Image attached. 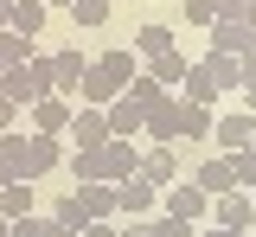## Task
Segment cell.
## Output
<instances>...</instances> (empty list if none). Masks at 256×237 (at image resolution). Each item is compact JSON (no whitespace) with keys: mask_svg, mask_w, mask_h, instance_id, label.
<instances>
[{"mask_svg":"<svg viewBox=\"0 0 256 237\" xmlns=\"http://www.w3.org/2000/svg\"><path fill=\"white\" fill-rule=\"evenodd\" d=\"M134 70H141V58H134V52H102V58H90L77 102H84V109H109V102L134 84Z\"/></svg>","mask_w":256,"mask_h":237,"instance_id":"obj_1","label":"cell"},{"mask_svg":"<svg viewBox=\"0 0 256 237\" xmlns=\"http://www.w3.org/2000/svg\"><path fill=\"white\" fill-rule=\"evenodd\" d=\"M0 96L20 102V109H32V102H45V96H58V90H52V58H26V64H13L6 77H0Z\"/></svg>","mask_w":256,"mask_h":237,"instance_id":"obj_2","label":"cell"},{"mask_svg":"<svg viewBox=\"0 0 256 237\" xmlns=\"http://www.w3.org/2000/svg\"><path fill=\"white\" fill-rule=\"evenodd\" d=\"M160 212H166V218H186V224H205V218H212V199H205L192 180H173V186H160Z\"/></svg>","mask_w":256,"mask_h":237,"instance_id":"obj_3","label":"cell"},{"mask_svg":"<svg viewBox=\"0 0 256 237\" xmlns=\"http://www.w3.org/2000/svg\"><path fill=\"white\" fill-rule=\"evenodd\" d=\"M212 141H218V154L230 160V154L256 148V122L244 116V109H218V116H212Z\"/></svg>","mask_w":256,"mask_h":237,"instance_id":"obj_4","label":"cell"},{"mask_svg":"<svg viewBox=\"0 0 256 237\" xmlns=\"http://www.w3.org/2000/svg\"><path fill=\"white\" fill-rule=\"evenodd\" d=\"M154 212H160V186L141 180V173H128L116 186V218H154Z\"/></svg>","mask_w":256,"mask_h":237,"instance_id":"obj_5","label":"cell"},{"mask_svg":"<svg viewBox=\"0 0 256 237\" xmlns=\"http://www.w3.org/2000/svg\"><path fill=\"white\" fill-rule=\"evenodd\" d=\"M64 135H70V154H96V148L109 141V122H102V109H84V102H77V116H70Z\"/></svg>","mask_w":256,"mask_h":237,"instance_id":"obj_6","label":"cell"},{"mask_svg":"<svg viewBox=\"0 0 256 237\" xmlns=\"http://www.w3.org/2000/svg\"><path fill=\"white\" fill-rule=\"evenodd\" d=\"M141 135L154 141V148H180V96H160L148 109V122H141Z\"/></svg>","mask_w":256,"mask_h":237,"instance_id":"obj_7","label":"cell"},{"mask_svg":"<svg viewBox=\"0 0 256 237\" xmlns=\"http://www.w3.org/2000/svg\"><path fill=\"white\" fill-rule=\"evenodd\" d=\"M84 70H90V58H84V52H52V90H58L64 102H77Z\"/></svg>","mask_w":256,"mask_h":237,"instance_id":"obj_8","label":"cell"},{"mask_svg":"<svg viewBox=\"0 0 256 237\" xmlns=\"http://www.w3.org/2000/svg\"><path fill=\"white\" fill-rule=\"evenodd\" d=\"M192 186H198L205 199H224V192H237V180H230V160H224V154H205V160L192 167Z\"/></svg>","mask_w":256,"mask_h":237,"instance_id":"obj_9","label":"cell"},{"mask_svg":"<svg viewBox=\"0 0 256 237\" xmlns=\"http://www.w3.org/2000/svg\"><path fill=\"white\" fill-rule=\"evenodd\" d=\"M58 160H64V141L58 135H32V128H26V180H45Z\"/></svg>","mask_w":256,"mask_h":237,"instance_id":"obj_10","label":"cell"},{"mask_svg":"<svg viewBox=\"0 0 256 237\" xmlns=\"http://www.w3.org/2000/svg\"><path fill=\"white\" fill-rule=\"evenodd\" d=\"M70 116H77V102H64V96H45V102H32V135H58V141H64Z\"/></svg>","mask_w":256,"mask_h":237,"instance_id":"obj_11","label":"cell"},{"mask_svg":"<svg viewBox=\"0 0 256 237\" xmlns=\"http://www.w3.org/2000/svg\"><path fill=\"white\" fill-rule=\"evenodd\" d=\"M102 122H109V141H134V135H141V122H148V109L128 102V96H116L109 109H102Z\"/></svg>","mask_w":256,"mask_h":237,"instance_id":"obj_12","label":"cell"},{"mask_svg":"<svg viewBox=\"0 0 256 237\" xmlns=\"http://www.w3.org/2000/svg\"><path fill=\"white\" fill-rule=\"evenodd\" d=\"M250 212H256V199H250V192H224V199H212V218H205V224H224V231H250Z\"/></svg>","mask_w":256,"mask_h":237,"instance_id":"obj_13","label":"cell"},{"mask_svg":"<svg viewBox=\"0 0 256 237\" xmlns=\"http://www.w3.org/2000/svg\"><path fill=\"white\" fill-rule=\"evenodd\" d=\"M141 70H148V77H154L160 90L173 96V90L186 84V70H192V58H186V52H180V45H173V52H160V58H148V64H141Z\"/></svg>","mask_w":256,"mask_h":237,"instance_id":"obj_14","label":"cell"},{"mask_svg":"<svg viewBox=\"0 0 256 237\" xmlns=\"http://www.w3.org/2000/svg\"><path fill=\"white\" fill-rule=\"evenodd\" d=\"M250 38H256V26H244V20H212V52L218 58H244Z\"/></svg>","mask_w":256,"mask_h":237,"instance_id":"obj_15","label":"cell"},{"mask_svg":"<svg viewBox=\"0 0 256 237\" xmlns=\"http://www.w3.org/2000/svg\"><path fill=\"white\" fill-rule=\"evenodd\" d=\"M70 199L84 205V218H116V186H102V180H90V186H70Z\"/></svg>","mask_w":256,"mask_h":237,"instance_id":"obj_16","label":"cell"},{"mask_svg":"<svg viewBox=\"0 0 256 237\" xmlns=\"http://www.w3.org/2000/svg\"><path fill=\"white\" fill-rule=\"evenodd\" d=\"M141 180L173 186V180H180V148H148V154H141Z\"/></svg>","mask_w":256,"mask_h":237,"instance_id":"obj_17","label":"cell"},{"mask_svg":"<svg viewBox=\"0 0 256 237\" xmlns=\"http://www.w3.org/2000/svg\"><path fill=\"white\" fill-rule=\"evenodd\" d=\"M45 13H52V6H45V0H13V20H6V32H45Z\"/></svg>","mask_w":256,"mask_h":237,"instance_id":"obj_18","label":"cell"},{"mask_svg":"<svg viewBox=\"0 0 256 237\" xmlns=\"http://www.w3.org/2000/svg\"><path fill=\"white\" fill-rule=\"evenodd\" d=\"M128 52H134L141 64H148V58H160V52H173V26H141V32H134V45H128Z\"/></svg>","mask_w":256,"mask_h":237,"instance_id":"obj_19","label":"cell"},{"mask_svg":"<svg viewBox=\"0 0 256 237\" xmlns=\"http://www.w3.org/2000/svg\"><path fill=\"white\" fill-rule=\"evenodd\" d=\"M32 212V180H13V186H0V218L13 224V218H26Z\"/></svg>","mask_w":256,"mask_h":237,"instance_id":"obj_20","label":"cell"},{"mask_svg":"<svg viewBox=\"0 0 256 237\" xmlns=\"http://www.w3.org/2000/svg\"><path fill=\"white\" fill-rule=\"evenodd\" d=\"M180 141H212V109L180 102Z\"/></svg>","mask_w":256,"mask_h":237,"instance_id":"obj_21","label":"cell"},{"mask_svg":"<svg viewBox=\"0 0 256 237\" xmlns=\"http://www.w3.org/2000/svg\"><path fill=\"white\" fill-rule=\"evenodd\" d=\"M26 58H38V52H32V38H26V32H0V64L13 70V64H26Z\"/></svg>","mask_w":256,"mask_h":237,"instance_id":"obj_22","label":"cell"},{"mask_svg":"<svg viewBox=\"0 0 256 237\" xmlns=\"http://www.w3.org/2000/svg\"><path fill=\"white\" fill-rule=\"evenodd\" d=\"M122 96H128V102H141V109H154V102L166 96V90H160V84H154V77H148V70H134V84H128Z\"/></svg>","mask_w":256,"mask_h":237,"instance_id":"obj_23","label":"cell"},{"mask_svg":"<svg viewBox=\"0 0 256 237\" xmlns=\"http://www.w3.org/2000/svg\"><path fill=\"white\" fill-rule=\"evenodd\" d=\"M230 180H237V192H256V148L230 154Z\"/></svg>","mask_w":256,"mask_h":237,"instance_id":"obj_24","label":"cell"},{"mask_svg":"<svg viewBox=\"0 0 256 237\" xmlns=\"http://www.w3.org/2000/svg\"><path fill=\"white\" fill-rule=\"evenodd\" d=\"M70 20L77 26H102L109 20V0H70Z\"/></svg>","mask_w":256,"mask_h":237,"instance_id":"obj_25","label":"cell"},{"mask_svg":"<svg viewBox=\"0 0 256 237\" xmlns=\"http://www.w3.org/2000/svg\"><path fill=\"white\" fill-rule=\"evenodd\" d=\"M13 237H52V218L26 212V218H13Z\"/></svg>","mask_w":256,"mask_h":237,"instance_id":"obj_26","label":"cell"},{"mask_svg":"<svg viewBox=\"0 0 256 237\" xmlns=\"http://www.w3.org/2000/svg\"><path fill=\"white\" fill-rule=\"evenodd\" d=\"M237 90H256V38L244 45V58H237Z\"/></svg>","mask_w":256,"mask_h":237,"instance_id":"obj_27","label":"cell"},{"mask_svg":"<svg viewBox=\"0 0 256 237\" xmlns=\"http://www.w3.org/2000/svg\"><path fill=\"white\" fill-rule=\"evenodd\" d=\"M154 237H198V224H186V218H166V212H160V218H154Z\"/></svg>","mask_w":256,"mask_h":237,"instance_id":"obj_28","label":"cell"},{"mask_svg":"<svg viewBox=\"0 0 256 237\" xmlns=\"http://www.w3.org/2000/svg\"><path fill=\"white\" fill-rule=\"evenodd\" d=\"M116 237H154V218H122Z\"/></svg>","mask_w":256,"mask_h":237,"instance_id":"obj_29","label":"cell"},{"mask_svg":"<svg viewBox=\"0 0 256 237\" xmlns=\"http://www.w3.org/2000/svg\"><path fill=\"white\" fill-rule=\"evenodd\" d=\"M186 20H192V26H212V20H218V6H212V0H192Z\"/></svg>","mask_w":256,"mask_h":237,"instance_id":"obj_30","label":"cell"},{"mask_svg":"<svg viewBox=\"0 0 256 237\" xmlns=\"http://www.w3.org/2000/svg\"><path fill=\"white\" fill-rule=\"evenodd\" d=\"M13 128H20V102L0 96V135H13Z\"/></svg>","mask_w":256,"mask_h":237,"instance_id":"obj_31","label":"cell"},{"mask_svg":"<svg viewBox=\"0 0 256 237\" xmlns=\"http://www.w3.org/2000/svg\"><path fill=\"white\" fill-rule=\"evenodd\" d=\"M116 224H122V218H96V224H84L77 237H116Z\"/></svg>","mask_w":256,"mask_h":237,"instance_id":"obj_32","label":"cell"},{"mask_svg":"<svg viewBox=\"0 0 256 237\" xmlns=\"http://www.w3.org/2000/svg\"><path fill=\"white\" fill-rule=\"evenodd\" d=\"M244 116H250V122H256V90H244Z\"/></svg>","mask_w":256,"mask_h":237,"instance_id":"obj_33","label":"cell"},{"mask_svg":"<svg viewBox=\"0 0 256 237\" xmlns=\"http://www.w3.org/2000/svg\"><path fill=\"white\" fill-rule=\"evenodd\" d=\"M6 20H13V0H0V32H6Z\"/></svg>","mask_w":256,"mask_h":237,"instance_id":"obj_34","label":"cell"},{"mask_svg":"<svg viewBox=\"0 0 256 237\" xmlns=\"http://www.w3.org/2000/svg\"><path fill=\"white\" fill-rule=\"evenodd\" d=\"M0 237H13V224H6V218H0Z\"/></svg>","mask_w":256,"mask_h":237,"instance_id":"obj_35","label":"cell"},{"mask_svg":"<svg viewBox=\"0 0 256 237\" xmlns=\"http://www.w3.org/2000/svg\"><path fill=\"white\" fill-rule=\"evenodd\" d=\"M250 237H256V212H250Z\"/></svg>","mask_w":256,"mask_h":237,"instance_id":"obj_36","label":"cell"},{"mask_svg":"<svg viewBox=\"0 0 256 237\" xmlns=\"http://www.w3.org/2000/svg\"><path fill=\"white\" fill-rule=\"evenodd\" d=\"M0 77H6V64H0Z\"/></svg>","mask_w":256,"mask_h":237,"instance_id":"obj_37","label":"cell"}]
</instances>
